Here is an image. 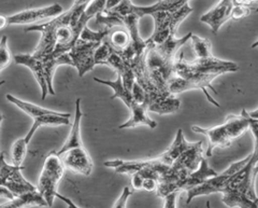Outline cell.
<instances>
[{
	"label": "cell",
	"mask_w": 258,
	"mask_h": 208,
	"mask_svg": "<svg viewBox=\"0 0 258 208\" xmlns=\"http://www.w3.org/2000/svg\"><path fill=\"white\" fill-rule=\"evenodd\" d=\"M11 62L10 51L8 47V37L3 36L2 42H0V69H5Z\"/></svg>",
	"instance_id": "4316f807"
},
{
	"label": "cell",
	"mask_w": 258,
	"mask_h": 208,
	"mask_svg": "<svg viewBox=\"0 0 258 208\" xmlns=\"http://www.w3.org/2000/svg\"><path fill=\"white\" fill-rule=\"evenodd\" d=\"M194 142H188L186 141L184 137L183 131L180 129L176 132L175 139L172 142V145L169 147L163 154H160L159 158L163 163L168 164V165H172L175 160L179 158L182 153H184L185 151L188 150L190 147H192Z\"/></svg>",
	"instance_id": "ac0fdd59"
},
{
	"label": "cell",
	"mask_w": 258,
	"mask_h": 208,
	"mask_svg": "<svg viewBox=\"0 0 258 208\" xmlns=\"http://www.w3.org/2000/svg\"><path fill=\"white\" fill-rule=\"evenodd\" d=\"M215 175H217V173L209 166L207 159L204 158L203 161L200 163V166L198 167V170L189 174L187 177L184 178L183 180L173 183L174 191H188L201 185V183H204L208 178L213 177Z\"/></svg>",
	"instance_id": "4fadbf2b"
},
{
	"label": "cell",
	"mask_w": 258,
	"mask_h": 208,
	"mask_svg": "<svg viewBox=\"0 0 258 208\" xmlns=\"http://www.w3.org/2000/svg\"><path fill=\"white\" fill-rule=\"evenodd\" d=\"M180 106H181L180 99L175 97V96L172 94L150 103L149 111L156 113L158 115H169V114L176 113V111L180 109Z\"/></svg>",
	"instance_id": "603a6c76"
},
{
	"label": "cell",
	"mask_w": 258,
	"mask_h": 208,
	"mask_svg": "<svg viewBox=\"0 0 258 208\" xmlns=\"http://www.w3.org/2000/svg\"><path fill=\"white\" fill-rule=\"evenodd\" d=\"M143 181H144V177L140 173L133 174L132 183H133L134 190H141V189H143Z\"/></svg>",
	"instance_id": "4dcf8cb0"
},
{
	"label": "cell",
	"mask_w": 258,
	"mask_h": 208,
	"mask_svg": "<svg viewBox=\"0 0 258 208\" xmlns=\"http://www.w3.org/2000/svg\"><path fill=\"white\" fill-rule=\"evenodd\" d=\"M163 163L160 158H155L152 160H143V161H123V160H112V161H106L103 165L106 167L114 169L116 174H135L142 171L145 167L155 166L157 164Z\"/></svg>",
	"instance_id": "5bb4252c"
},
{
	"label": "cell",
	"mask_w": 258,
	"mask_h": 208,
	"mask_svg": "<svg viewBox=\"0 0 258 208\" xmlns=\"http://www.w3.org/2000/svg\"><path fill=\"white\" fill-rule=\"evenodd\" d=\"M191 36H192V33H189L180 39H176L175 35H170L163 43L157 44L155 46L157 47V50L164 55L165 58L170 59V60H175V54H176L177 50H179L183 44L186 43L188 40H190Z\"/></svg>",
	"instance_id": "7402d4cb"
},
{
	"label": "cell",
	"mask_w": 258,
	"mask_h": 208,
	"mask_svg": "<svg viewBox=\"0 0 258 208\" xmlns=\"http://www.w3.org/2000/svg\"><path fill=\"white\" fill-rule=\"evenodd\" d=\"M110 30H92L88 28L87 26L83 29L82 34H81V39L86 40V41H95V42H99L102 43L104 38H106L109 34Z\"/></svg>",
	"instance_id": "d4e9b609"
},
{
	"label": "cell",
	"mask_w": 258,
	"mask_h": 208,
	"mask_svg": "<svg viewBox=\"0 0 258 208\" xmlns=\"http://www.w3.org/2000/svg\"><path fill=\"white\" fill-rule=\"evenodd\" d=\"M257 120H258V119H257Z\"/></svg>",
	"instance_id": "f35d334b"
},
{
	"label": "cell",
	"mask_w": 258,
	"mask_h": 208,
	"mask_svg": "<svg viewBox=\"0 0 258 208\" xmlns=\"http://www.w3.org/2000/svg\"><path fill=\"white\" fill-rule=\"evenodd\" d=\"M122 2H123V0H107L106 9H113V8H115Z\"/></svg>",
	"instance_id": "e575fe53"
},
{
	"label": "cell",
	"mask_w": 258,
	"mask_h": 208,
	"mask_svg": "<svg viewBox=\"0 0 258 208\" xmlns=\"http://www.w3.org/2000/svg\"><path fill=\"white\" fill-rule=\"evenodd\" d=\"M4 207H24V206H39V207H48V204L44 196L40 193L39 190L26 192L20 196H15L12 201L3 203Z\"/></svg>",
	"instance_id": "44dd1931"
},
{
	"label": "cell",
	"mask_w": 258,
	"mask_h": 208,
	"mask_svg": "<svg viewBox=\"0 0 258 208\" xmlns=\"http://www.w3.org/2000/svg\"><path fill=\"white\" fill-rule=\"evenodd\" d=\"M145 50V64H147L148 74L158 89L163 92L170 93L168 91V82L175 76L174 63L175 60L165 58L154 44L148 43Z\"/></svg>",
	"instance_id": "5b68a950"
},
{
	"label": "cell",
	"mask_w": 258,
	"mask_h": 208,
	"mask_svg": "<svg viewBox=\"0 0 258 208\" xmlns=\"http://www.w3.org/2000/svg\"><path fill=\"white\" fill-rule=\"evenodd\" d=\"M100 44L101 43L99 42L86 41V40L79 38L78 41L69 51L70 58L75 64L80 78H82L88 71L93 70L96 66L95 52Z\"/></svg>",
	"instance_id": "ba28073f"
},
{
	"label": "cell",
	"mask_w": 258,
	"mask_h": 208,
	"mask_svg": "<svg viewBox=\"0 0 258 208\" xmlns=\"http://www.w3.org/2000/svg\"><path fill=\"white\" fill-rule=\"evenodd\" d=\"M157 180L152 178H145L143 181V189L147 191H156L157 188Z\"/></svg>",
	"instance_id": "d6a6232c"
},
{
	"label": "cell",
	"mask_w": 258,
	"mask_h": 208,
	"mask_svg": "<svg viewBox=\"0 0 258 208\" xmlns=\"http://www.w3.org/2000/svg\"><path fill=\"white\" fill-rule=\"evenodd\" d=\"M249 158H251V154H248L246 158L241 160V161L231 164L224 173L220 175L217 174L213 176V177H210L204 183H201V185L186 191L187 192L186 204L188 205L192 201V198H195L197 196L209 195L212 193H223L225 188L228 185L231 176L243 169L249 161Z\"/></svg>",
	"instance_id": "8992f818"
},
{
	"label": "cell",
	"mask_w": 258,
	"mask_h": 208,
	"mask_svg": "<svg viewBox=\"0 0 258 208\" xmlns=\"http://www.w3.org/2000/svg\"><path fill=\"white\" fill-rule=\"evenodd\" d=\"M70 114H62L58 111H51V113L40 116L34 119V124L26 135V141L29 143L31 138L34 137L36 131L42 126H59V125H69Z\"/></svg>",
	"instance_id": "9a60e30c"
},
{
	"label": "cell",
	"mask_w": 258,
	"mask_h": 208,
	"mask_svg": "<svg viewBox=\"0 0 258 208\" xmlns=\"http://www.w3.org/2000/svg\"><path fill=\"white\" fill-rule=\"evenodd\" d=\"M133 193H134V190L133 189H131L129 187H125L122 195L119 196V198L117 199L116 203L113 205V207H126L128 198Z\"/></svg>",
	"instance_id": "f546056e"
},
{
	"label": "cell",
	"mask_w": 258,
	"mask_h": 208,
	"mask_svg": "<svg viewBox=\"0 0 258 208\" xmlns=\"http://www.w3.org/2000/svg\"><path fill=\"white\" fill-rule=\"evenodd\" d=\"M132 94H133V97H134L136 102H138V103L147 102V103H149L147 92H145V90L143 89V87L137 81L134 83Z\"/></svg>",
	"instance_id": "83f0119b"
},
{
	"label": "cell",
	"mask_w": 258,
	"mask_h": 208,
	"mask_svg": "<svg viewBox=\"0 0 258 208\" xmlns=\"http://www.w3.org/2000/svg\"><path fill=\"white\" fill-rule=\"evenodd\" d=\"M112 52L111 46L107 42H102L95 52V63L96 65H106V62Z\"/></svg>",
	"instance_id": "484cf974"
},
{
	"label": "cell",
	"mask_w": 258,
	"mask_h": 208,
	"mask_svg": "<svg viewBox=\"0 0 258 208\" xmlns=\"http://www.w3.org/2000/svg\"><path fill=\"white\" fill-rule=\"evenodd\" d=\"M57 154L67 170L84 176H90L93 172L94 163L85 147L72 148Z\"/></svg>",
	"instance_id": "9c48e42d"
},
{
	"label": "cell",
	"mask_w": 258,
	"mask_h": 208,
	"mask_svg": "<svg viewBox=\"0 0 258 208\" xmlns=\"http://www.w3.org/2000/svg\"><path fill=\"white\" fill-rule=\"evenodd\" d=\"M88 5L90 4L83 3L82 0H76L68 11L62 12L58 17L52 19V21L25 28V31H40L41 33V38L32 54L39 59H43L53 54L56 43H57V38H56L57 30L60 27L68 25L76 27L77 25L75 24H78L81 15L85 11Z\"/></svg>",
	"instance_id": "7a4b0ae2"
},
{
	"label": "cell",
	"mask_w": 258,
	"mask_h": 208,
	"mask_svg": "<svg viewBox=\"0 0 258 208\" xmlns=\"http://www.w3.org/2000/svg\"><path fill=\"white\" fill-rule=\"evenodd\" d=\"M179 191H174L172 193L165 196V204L164 207H176V195Z\"/></svg>",
	"instance_id": "1f68e13d"
},
{
	"label": "cell",
	"mask_w": 258,
	"mask_h": 208,
	"mask_svg": "<svg viewBox=\"0 0 258 208\" xmlns=\"http://www.w3.org/2000/svg\"><path fill=\"white\" fill-rule=\"evenodd\" d=\"M255 11H256V12H258V7H257V9H256V10H255Z\"/></svg>",
	"instance_id": "74e56055"
},
{
	"label": "cell",
	"mask_w": 258,
	"mask_h": 208,
	"mask_svg": "<svg viewBox=\"0 0 258 208\" xmlns=\"http://www.w3.org/2000/svg\"><path fill=\"white\" fill-rule=\"evenodd\" d=\"M0 197L8 198V202H9V201H12L13 198H15V195L7 187L0 186Z\"/></svg>",
	"instance_id": "836d02e7"
},
{
	"label": "cell",
	"mask_w": 258,
	"mask_h": 208,
	"mask_svg": "<svg viewBox=\"0 0 258 208\" xmlns=\"http://www.w3.org/2000/svg\"><path fill=\"white\" fill-rule=\"evenodd\" d=\"M247 129H249V123L246 116L241 113V116L230 115L226 119V121L214 127L204 129L197 125L191 127L192 132L206 135L209 139V147L207 150V157H212L215 148H226L231 145L233 139L243 134Z\"/></svg>",
	"instance_id": "3957f363"
},
{
	"label": "cell",
	"mask_w": 258,
	"mask_h": 208,
	"mask_svg": "<svg viewBox=\"0 0 258 208\" xmlns=\"http://www.w3.org/2000/svg\"><path fill=\"white\" fill-rule=\"evenodd\" d=\"M7 25H8V18L2 15V17H0V27L5 28Z\"/></svg>",
	"instance_id": "d590c367"
},
{
	"label": "cell",
	"mask_w": 258,
	"mask_h": 208,
	"mask_svg": "<svg viewBox=\"0 0 258 208\" xmlns=\"http://www.w3.org/2000/svg\"><path fill=\"white\" fill-rule=\"evenodd\" d=\"M249 9H251V7H247V6H242V5H237L233 7L232 9V13H231V19L233 20H240V19H243L249 14Z\"/></svg>",
	"instance_id": "f1b7e54d"
},
{
	"label": "cell",
	"mask_w": 258,
	"mask_h": 208,
	"mask_svg": "<svg viewBox=\"0 0 258 208\" xmlns=\"http://www.w3.org/2000/svg\"><path fill=\"white\" fill-rule=\"evenodd\" d=\"M201 90L205 95L207 96V99L212 103V105L216 106V107H221V105L219 102H217L211 95H210V93L208 92L207 89H205L204 86H201L200 84L196 83L191 81V80H187V79H184V78H181L179 76H173L170 81L168 82V91L170 92L171 94L173 95H176V94H181L183 92H186V91H190V90Z\"/></svg>",
	"instance_id": "e0dca14e"
},
{
	"label": "cell",
	"mask_w": 258,
	"mask_h": 208,
	"mask_svg": "<svg viewBox=\"0 0 258 208\" xmlns=\"http://www.w3.org/2000/svg\"><path fill=\"white\" fill-rule=\"evenodd\" d=\"M233 7H235V0H220V3L213 9L201 15L200 21L208 24L213 34H217L223 24L231 19Z\"/></svg>",
	"instance_id": "8fae6325"
},
{
	"label": "cell",
	"mask_w": 258,
	"mask_h": 208,
	"mask_svg": "<svg viewBox=\"0 0 258 208\" xmlns=\"http://www.w3.org/2000/svg\"><path fill=\"white\" fill-rule=\"evenodd\" d=\"M14 61L16 64H19V65L26 66L31 70V73L34 74L37 82L39 83L40 87H41V99L42 100L45 99L46 95L50 93V91H48L43 61L41 59L36 58L34 54H24V53L15 54Z\"/></svg>",
	"instance_id": "7c38bea8"
},
{
	"label": "cell",
	"mask_w": 258,
	"mask_h": 208,
	"mask_svg": "<svg viewBox=\"0 0 258 208\" xmlns=\"http://www.w3.org/2000/svg\"><path fill=\"white\" fill-rule=\"evenodd\" d=\"M103 41L107 42L114 51L122 53L131 45L132 37L125 26H117L109 31Z\"/></svg>",
	"instance_id": "d6986e66"
},
{
	"label": "cell",
	"mask_w": 258,
	"mask_h": 208,
	"mask_svg": "<svg viewBox=\"0 0 258 208\" xmlns=\"http://www.w3.org/2000/svg\"><path fill=\"white\" fill-rule=\"evenodd\" d=\"M258 152L253 151L247 164L231 176L222 201L228 207H258L255 180L258 174Z\"/></svg>",
	"instance_id": "6da1fadb"
},
{
	"label": "cell",
	"mask_w": 258,
	"mask_h": 208,
	"mask_svg": "<svg viewBox=\"0 0 258 208\" xmlns=\"http://www.w3.org/2000/svg\"><path fill=\"white\" fill-rule=\"evenodd\" d=\"M248 115L254 119H258V109L255 110V111H252V113H248Z\"/></svg>",
	"instance_id": "8d00e7d4"
},
{
	"label": "cell",
	"mask_w": 258,
	"mask_h": 208,
	"mask_svg": "<svg viewBox=\"0 0 258 208\" xmlns=\"http://www.w3.org/2000/svg\"><path fill=\"white\" fill-rule=\"evenodd\" d=\"M132 111V117L131 119L126 121L125 123L120 124L118 126L119 130H125V129H132V127H137L140 125H147L150 129H155L157 126V123L149 117L148 111H149V103H138L135 102L129 109Z\"/></svg>",
	"instance_id": "2e32d148"
},
{
	"label": "cell",
	"mask_w": 258,
	"mask_h": 208,
	"mask_svg": "<svg viewBox=\"0 0 258 208\" xmlns=\"http://www.w3.org/2000/svg\"><path fill=\"white\" fill-rule=\"evenodd\" d=\"M94 80L96 82H98L100 84H104V85H108V86L112 87L113 91H114V94H113L111 99L120 98L129 109H131L132 106L136 102L133 97L132 92L127 89L126 85L124 84L123 78L119 74H117V79L115 80V81H111V80H102L99 78H94Z\"/></svg>",
	"instance_id": "ffe728a7"
},
{
	"label": "cell",
	"mask_w": 258,
	"mask_h": 208,
	"mask_svg": "<svg viewBox=\"0 0 258 208\" xmlns=\"http://www.w3.org/2000/svg\"><path fill=\"white\" fill-rule=\"evenodd\" d=\"M64 169L66 167L57 154V151H52L46 155L37 187L40 193L46 199L48 207L53 206L54 198L59 195L57 187L63 176Z\"/></svg>",
	"instance_id": "277c9868"
},
{
	"label": "cell",
	"mask_w": 258,
	"mask_h": 208,
	"mask_svg": "<svg viewBox=\"0 0 258 208\" xmlns=\"http://www.w3.org/2000/svg\"><path fill=\"white\" fill-rule=\"evenodd\" d=\"M27 146L28 142L26 141L25 138H22L16 140L11 149V159H12V164L22 166V163L24 161V159L26 158L27 153Z\"/></svg>",
	"instance_id": "cb8c5ba5"
},
{
	"label": "cell",
	"mask_w": 258,
	"mask_h": 208,
	"mask_svg": "<svg viewBox=\"0 0 258 208\" xmlns=\"http://www.w3.org/2000/svg\"><path fill=\"white\" fill-rule=\"evenodd\" d=\"M189 0H160L155 5L148 7L135 6L132 4L131 0H123L118 6L113 8V10L119 13L120 15L134 14L139 20L144 15H153L158 11H174L180 9L181 7L186 5Z\"/></svg>",
	"instance_id": "52a82bcc"
},
{
	"label": "cell",
	"mask_w": 258,
	"mask_h": 208,
	"mask_svg": "<svg viewBox=\"0 0 258 208\" xmlns=\"http://www.w3.org/2000/svg\"><path fill=\"white\" fill-rule=\"evenodd\" d=\"M62 13V7L58 4L52 6L39 8V9H32L22 11L8 18V25H25L40 22L45 19H55Z\"/></svg>",
	"instance_id": "30bf717a"
}]
</instances>
